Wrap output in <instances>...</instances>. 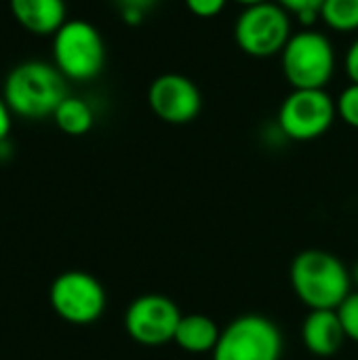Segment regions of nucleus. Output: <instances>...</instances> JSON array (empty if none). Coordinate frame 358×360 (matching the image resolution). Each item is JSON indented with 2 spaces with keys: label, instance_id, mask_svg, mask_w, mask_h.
I'll return each instance as SVG.
<instances>
[{
  "label": "nucleus",
  "instance_id": "obj_1",
  "mask_svg": "<svg viewBox=\"0 0 358 360\" xmlns=\"http://www.w3.org/2000/svg\"><path fill=\"white\" fill-rule=\"evenodd\" d=\"M289 283L308 310H338L352 293L350 270L338 255L323 249L298 253L289 268Z\"/></svg>",
  "mask_w": 358,
  "mask_h": 360
},
{
  "label": "nucleus",
  "instance_id": "obj_2",
  "mask_svg": "<svg viewBox=\"0 0 358 360\" xmlns=\"http://www.w3.org/2000/svg\"><path fill=\"white\" fill-rule=\"evenodd\" d=\"M2 97L15 116L40 120L53 116L68 97L65 76L49 61L27 59L6 74Z\"/></svg>",
  "mask_w": 358,
  "mask_h": 360
},
{
  "label": "nucleus",
  "instance_id": "obj_3",
  "mask_svg": "<svg viewBox=\"0 0 358 360\" xmlns=\"http://www.w3.org/2000/svg\"><path fill=\"white\" fill-rule=\"evenodd\" d=\"M53 65L65 80L89 82L103 72L106 42L99 30L84 19H68L53 34Z\"/></svg>",
  "mask_w": 358,
  "mask_h": 360
},
{
  "label": "nucleus",
  "instance_id": "obj_4",
  "mask_svg": "<svg viewBox=\"0 0 358 360\" xmlns=\"http://www.w3.org/2000/svg\"><path fill=\"white\" fill-rule=\"evenodd\" d=\"M281 68L291 89H325L335 74L333 42L314 27L293 32L281 53Z\"/></svg>",
  "mask_w": 358,
  "mask_h": 360
},
{
  "label": "nucleus",
  "instance_id": "obj_5",
  "mask_svg": "<svg viewBox=\"0 0 358 360\" xmlns=\"http://www.w3.org/2000/svg\"><path fill=\"white\" fill-rule=\"evenodd\" d=\"M283 348V333L272 319L241 314L222 329L211 360H281Z\"/></svg>",
  "mask_w": 358,
  "mask_h": 360
},
{
  "label": "nucleus",
  "instance_id": "obj_6",
  "mask_svg": "<svg viewBox=\"0 0 358 360\" xmlns=\"http://www.w3.org/2000/svg\"><path fill=\"white\" fill-rule=\"evenodd\" d=\"M291 36V15L274 0L245 6L234 23V40L238 49L255 59L281 55Z\"/></svg>",
  "mask_w": 358,
  "mask_h": 360
},
{
  "label": "nucleus",
  "instance_id": "obj_7",
  "mask_svg": "<svg viewBox=\"0 0 358 360\" xmlns=\"http://www.w3.org/2000/svg\"><path fill=\"white\" fill-rule=\"evenodd\" d=\"M338 118V103L325 89H293L281 103L276 127L285 139L314 141Z\"/></svg>",
  "mask_w": 358,
  "mask_h": 360
},
{
  "label": "nucleus",
  "instance_id": "obj_8",
  "mask_svg": "<svg viewBox=\"0 0 358 360\" xmlns=\"http://www.w3.org/2000/svg\"><path fill=\"white\" fill-rule=\"evenodd\" d=\"M51 308L70 325H91L106 312V289L89 272L70 270L59 274L49 291Z\"/></svg>",
  "mask_w": 358,
  "mask_h": 360
},
{
  "label": "nucleus",
  "instance_id": "obj_9",
  "mask_svg": "<svg viewBox=\"0 0 358 360\" xmlns=\"http://www.w3.org/2000/svg\"><path fill=\"white\" fill-rule=\"evenodd\" d=\"M179 306L162 293L135 297L124 312L127 335L143 348H162L173 342L181 321Z\"/></svg>",
  "mask_w": 358,
  "mask_h": 360
},
{
  "label": "nucleus",
  "instance_id": "obj_10",
  "mask_svg": "<svg viewBox=\"0 0 358 360\" xmlns=\"http://www.w3.org/2000/svg\"><path fill=\"white\" fill-rule=\"evenodd\" d=\"M148 105L167 124H188L203 110L200 89L184 74H160L148 89Z\"/></svg>",
  "mask_w": 358,
  "mask_h": 360
},
{
  "label": "nucleus",
  "instance_id": "obj_11",
  "mask_svg": "<svg viewBox=\"0 0 358 360\" xmlns=\"http://www.w3.org/2000/svg\"><path fill=\"white\" fill-rule=\"evenodd\" d=\"M300 333L304 348L319 359L335 356L348 342L338 310H310Z\"/></svg>",
  "mask_w": 358,
  "mask_h": 360
},
{
  "label": "nucleus",
  "instance_id": "obj_12",
  "mask_svg": "<svg viewBox=\"0 0 358 360\" xmlns=\"http://www.w3.org/2000/svg\"><path fill=\"white\" fill-rule=\"evenodd\" d=\"M11 15L30 34L53 36L65 21V0H8Z\"/></svg>",
  "mask_w": 358,
  "mask_h": 360
},
{
  "label": "nucleus",
  "instance_id": "obj_13",
  "mask_svg": "<svg viewBox=\"0 0 358 360\" xmlns=\"http://www.w3.org/2000/svg\"><path fill=\"white\" fill-rule=\"evenodd\" d=\"M219 335L222 329L211 316L194 312L181 316L173 344L188 354H211L219 342Z\"/></svg>",
  "mask_w": 358,
  "mask_h": 360
},
{
  "label": "nucleus",
  "instance_id": "obj_14",
  "mask_svg": "<svg viewBox=\"0 0 358 360\" xmlns=\"http://www.w3.org/2000/svg\"><path fill=\"white\" fill-rule=\"evenodd\" d=\"M51 118L55 120L59 131H63L65 135H72V137L87 135L95 124V112H93L91 103L80 97H74V95H68L57 105V110Z\"/></svg>",
  "mask_w": 358,
  "mask_h": 360
},
{
  "label": "nucleus",
  "instance_id": "obj_15",
  "mask_svg": "<svg viewBox=\"0 0 358 360\" xmlns=\"http://www.w3.org/2000/svg\"><path fill=\"white\" fill-rule=\"evenodd\" d=\"M319 15L333 32H358V0H325Z\"/></svg>",
  "mask_w": 358,
  "mask_h": 360
},
{
  "label": "nucleus",
  "instance_id": "obj_16",
  "mask_svg": "<svg viewBox=\"0 0 358 360\" xmlns=\"http://www.w3.org/2000/svg\"><path fill=\"white\" fill-rule=\"evenodd\" d=\"M274 2H279L289 15H295L300 23H304L306 27H312V23L321 19L319 11L325 0H274Z\"/></svg>",
  "mask_w": 358,
  "mask_h": 360
},
{
  "label": "nucleus",
  "instance_id": "obj_17",
  "mask_svg": "<svg viewBox=\"0 0 358 360\" xmlns=\"http://www.w3.org/2000/svg\"><path fill=\"white\" fill-rule=\"evenodd\" d=\"M338 103V116L352 129H358V84H348L340 97L335 99Z\"/></svg>",
  "mask_w": 358,
  "mask_h": 360
},
{
  "label": "nucleus",
  "instance_id": "obj_18",
  "mask_svg": "<svg viewBox=\"0 0 358 360\" xmlns=\"http://www.w3.org/2000/svg\"><path fill=\"white\" fill-rule=\"evenodd\" d=\"M338 316L342 321L344 333L350 342L358 344V291H352L342 306L338 308Z\"/></svg>",
  "mask_w": 358,
  "mask_h": 360
},
{
  "label": "nucleus",
  "instance_id": "obj_19",
  "mask_svg": "<svg viewBox=\"0 0 358 360\" xmlns=\"http://www.w3.org/2000/svg\"><path fill=\"white\" fill-rule=\"evenodd\" d=\"M188 11L200 19H211L217 17L230 0H184Z\"/></svg>",
  "mask_w": 358,
  "mask_h": 360
},
{
  "label": "nucleus",
  "instance_id": "obj_20",
  "mask_svg": "<svg viewBox=\"0 0 358 360\" xmlns=\"http://www.w3.org/2000/svg\"><path fill=\"white\" fill-rule=\"evenodd\" d=\"M344 68H346V74H348L350 82H357L358 84V38L350 44V49L346 51Z\"/></svg>",
  "mask_w": 358,
  "mask_h": 360
},
{
  "label": "nucleus",
  "instance_id": "obj_21",
  "mask_svg": "<svg viewBox=\"0 0 358 360\" xmlns=\"http://www.w3.org/2000/svg\"><path fill=\"white\" fill-rule=\"evenodd\" d=\"M11 127H13V112L6 105L4 97H0V141H6L8 139Z\"/></svg>",
  "mask_w": 358,
  "mask_h": 360
},
{
  "label": "nucleus",
  "instance_id": "obj_22",
  "mask_svg": "<svg viewBox=\"0 0 358 360\" xmlns=\"http://www.w3.org/2000/svg\"><path fill=\"white\" fill-rule=\"evenodd\" d=\"M116 2H118L120 11L122 8H133V11H139L143 15H148L158 4V0H116Z\"/></svg>",
  "mask_w": 358,
  "mask_h": 360
},
{
  "label": "nucleus",
  "instance_id": "obj_23",
  "mask_svg": "<svg viewBox=\"0 0 358 360\" xmlns=\"http://www.w3.org/2000/svg\"><path fill=\"white\" fill-rule=\"evenodd\" d=\"M143 13H139V11H133V8H122L120 11V19L127 23V25H139L141 21H143Z\"/></svg>",
  "mask_w": 358,
  "mask_h": 360
},
{
  "label": "nucleus",
  "instance_id": "obj_24",
  "mask_svg": "<svg viewBox=\"0 0 358 360\" xmlns=\"http://www.w3.org/2000/svg\"><path fill=\"white\" fill-rule=\"evenodd\" d=\"M236 4H243V6H255V4H262V2H268V0H232Z\"/></svg>",
  "mask_w": 358,
  "mask_h": 360
},
{
  "label": "nucleus",
  "instance_id": "obj_25",
  "mask_svg": "<svg viewBox=\"0 0 358 360\" xmlns=\"http://www.w3.org/2000/svg\"><path fill=\"white\" fill-rule=\"evenodd\" d=\"M350 276H352V287H357L358 291V262L352 266V270H350Z\"/></svg>",
  "mask_w": 358,
  "mask_h": 360
}]
</instances>
